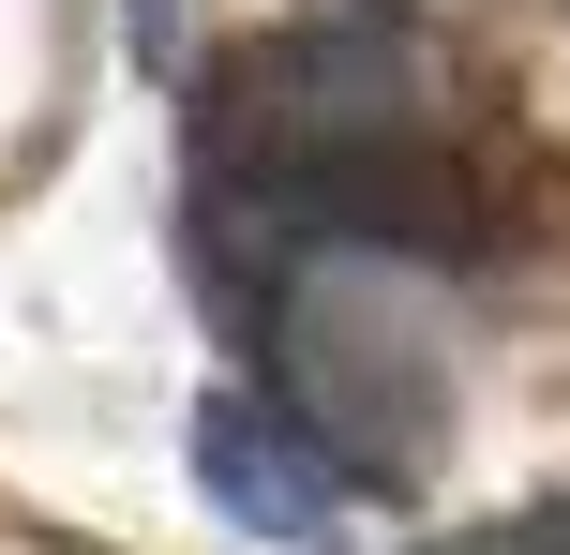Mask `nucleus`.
<instances>
[{
    "instance_id": "f257e3e1",
    "label": "nucleus",
    "mask_w": 570,
    "mask_h": 555,
    "mask_svg": "<svg viewBox=\"0 0 570 555\" xmlns=\"http://www.w3.org/2000/svg\"><path fill=\"white\" fill-rule=\"evenodd\" d=\"M196 480L226 496V526H256V541H315L345 511L331 436H315L301 406H256V390H210L196 406Z\"/></svg>"
},
{
    "instance_id": "f03ea898",
    "label": "nucleus",
    "mask_w": 570,
    "mask_h": 555,
    "mask_svg": "<svg viewBox=\"0 0 570 555\" xmlns=\"http://www.w3.org/2000/svg\"><path fill=\"white\" fill-rule=\"evenodd\" d=\"M271 106H285V136H405L421 60H405L391 30H301V46L271 60Z\"/></svg>"
},
{
    "instance_id": "7ed1b4c3",
    "label": "nucleus",
    "mask_w": 570,
    "mask_h": 555,
    "mask_svg": "<svg viewBox=\"0 0 570 555\" xmlns=\"http://www.w3.org/2000/svg\"><path fill=\"white\" fill-rule=\"evenodd\" d=\"M120 16H136V60H150V76H180V0H120Z\"/></svg>"
}]
</instances>
